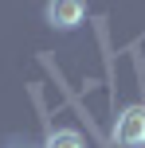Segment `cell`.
<instances>
[{"label":"cell","instance_id":"7a4b0ae2","mask_svg":"<svg viewBox=\"0 0 145 148\" xmlns=\"http://www.w3.org/2000/svg\"><path fill=\"white\" fill-rule=\"evenodd\" d=\"M83 16H86V8L78 4V0H55V4H47V23H51V27H59V31L78 27V23H83Z\"/></svg>","mask_w":145,"mask_h":148},{"label":"cell","instance_id":"3957f363","mask_svg":"<svg viewBox=\"0 0 145 148\" xmlns=\"http://www.w3.org/2000/svg\"><path fill=\"white\" fill-rule=\"evenodd\" d=\"M43 148H86V144H83V136H78V129H51Z\"/></svg>","mask_w":145,"mask_h":148},{"label":"cell","instance_id":"6da1fadb","mask_svg":"<svg viewBox=\"0 0 145 148\" xmlns=\"http://www.w3.org/2000/svg\"><path fill=\"white\" fill-rule=\"evenodd\" d=\"M114 140L122 148H145V105H130L118 113Z\"/></svg>","mask_w":145,"mask_h":148}]
</instances>
